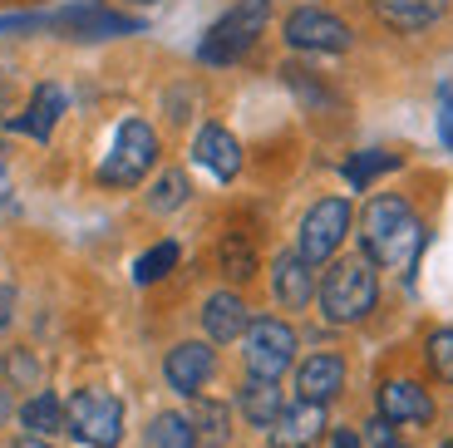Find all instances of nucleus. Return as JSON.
<instances>
[{"mask_svg": "<svg viewBox=\"0 0 453 448\" xmlns=\"http://www.w3.org/2000/svg\"><path fill=\"white\" fill-rule=\"evenodd\" d=\"M65 104L69 99H65V89H59V84H40V89L30 94V104H25V113H15V119H11V128H15V134H25V138L50 143V134H55Z\"/></svg>", "mask_w": 453, "mask_h": 448, "instance_id": "nucleus-17", "label": "nucleus"}, {"mask_svg": "<svg viewBox=\"0 0 453 448\" xmlns=\"http://www.w3.org/2000/svg\"><path fill=\"white\" fill-rule=\"evenodd\" d=\"M266 20H272V0H237L226 15H217L207 25L203 45H197V59L203 65H237L257 45V35L266 30Z\"/></svg>", "mask_w": 453, "mask_h": 448, "instance_id": "nucleus-4", "label": "nucleus"}, {"mask_svg": "<svg viewBox=\"0 0 453 448\" xmlns=\"http://www.w3.org/2000/svg\"><path fill=\"white\" fill-rule=\"evenodd\" d=\"M193 158L203 163L207 173H212L217 182H232L242 173V143L232 134H226L222 124H203L193 138Z\"/></svg>", "mask_w": 453, "mask_h": 448, "instance_id": "nucleus-15", "label": "nucleus"}, {"mask_svg": "<svg viewBox=\"0 0 453 448\" xmlns=\"http://www.w3.org/2000/svg\"><path fill=\"white\" fill-rule=\"evenodd\" d=\"M153 163H158V134L143 119H124L109 143V158L99 163V182L104 188H134L153 173Z\"/></svg>", "mask_w": 453, "mask_h": 448, "instance_id": "nucleus-5", "label": "nucleus"}, {"mask_svg": "<svg viewBox=\"0 0 453 448\" xmlns=\"http://www.w3.org/2000/svg\"><path fill=\"white\" fill-rule=\"evenodd\" d=\"M15 321V286H0V330H11Z\"/></svg>", "mask_w": 453, "mask_h": 448, "instance_id": "nucleus-32", "label": "nucleus"}, {"mask_svg": "<svg viewBox=\"0 0 453 448\" xmlns=\"http://www.w3.org/2000/svg\"><path fill=\"white\" fill-rule=\"evenodd\" d=\"M320 438H326V409L306 404V399L286 404L281 419L266 429V444L272 448H320Z\"/></svg>", "mask_w": 453, "mask_h": 448, "instance_id": "nucleus-13", "label": "nucleus"}, {"mask_svg": "<svg viewBox=\"0 0 453 448\" xmlns=\"http://www.w3.org/2000/svg\"><path fill=\"white\" fill-rule=\"evenodd\" d=\"M370 11L399 35H414V30H429L434 20H443L449 0H370Z\"/></svg>", "mask_w": 453, "mask_h": 448, "instance_id": "nucleus-18", "label": "nucleus"}, {"mask_svg": "<svg viewBox=\"0 0 453 448\" xmlns=\"http://www.w3.org/2000/svg\"><path fill=\"white\" fill-rule=\"evenodd\" d=\"M360 438H365V444H370V448H409L404 438H399V429H389L385 419H370Z\"/></svg>", "mask_w": 453, "mask_h": 448, "instance_id": "nucleus-29", "label": "nucleus"}, {"mask_svg": "<svg viewBox=\"0 0 453 448\" xmlns=\"http://www.w3.org/2000/svg\"><path fill=\"white\" fill-rule=\"evenodd\" d=\"M286 45L291 50H306V55H345L350 50V25L340 15L320 11V5H301V11L286 15Z\"/></svg>", "mask_w": 453, "mask_h": 448, "instance_id": "nucleus-8", "label": "nucleus"}, {"mask_svg": "<svg viewBox=\"0 0 453 448\" xmlns=\"http://www.w3.org/2000/svg\"><path fill=\"white\" fill-rule=\"evenodd\" d=\"M5 390H40V359H35V350L15 345L5 355Z\"/></svg>", "mask_w": 453, "mask_h": 448, "instance_id": "nucleus-26", "label": "nucleus"}, {"mask_svg": "<svg viewBox=\"0 0 453 448\" xmlns=\"http://www.w3.org/2000/svg\"><path fill=\"white\" fill-rule=\"evenodd\" d=\"M424 355H429V370L439 375L443 384H453V325L449 330H434L429 345H424Z\"/></svg>", "mask_w": 453, "mask_h": 448, "instance_id": "nucleus-28", "label": "nucleus"}, {"mask_svg": "<svg viewBox=\"0 0 453 448\" xmlns=\"http://www.w3.org/2000/svg\"><path fill=\"white\" fill-rule=\"evenodd\" d=\"M389 168H399V158L395 153H355L350 163H345V178L355 182V188H370L380 173H389Z\"/></svg>", "mask_w": 453, "mask_h": 448, "instance_id": "nucleus-27", "label": "nucleus"}, {"mask_svg": "<svg viewBox=\"0 0 453 448\" xmlns=\"http://www.w3.org/2000/svg\"><path fill=\"white\" fill-rule=\"evenodd\" d=\"M143 448H197V434H193V424H188V414H178V409H163V414L148 419Z\"/></svg>", "mask_w": 453, "mask_h": 448, "instance_id": "nucleus-22", "label": "nucleus"}, {"mask_svg": "<svg viewBox=\"0 0 453 448\" xmlns=\"http://www.w3.org/2000/svg\"><path fill=\"white\" fill-rule=\"evenodd\" d=\"M5 178H11V158H5V148H0V188H5Z\"/></svg>", "mask_w": 453, "mask_h": 448, "instance_id": "nucleus-37", "label": "nucleus"}, {"mask_svg": "<svg viewBox=\"0 0 453 448\" xmlns=\"http://www.w3.org/2000/svg\"><path fill=\"white\" fill-rule=\"evenodd\" d=\"M173 266H178V242H158V247H148L143 257L134 261V281L138 286H153V281H163Z\"/></svg>", "mask_w": 453, "mask_h": 448, "instance_id": "nucleus-25", "label": "nucleus"}, {"mask_svg": "<svg viewBox=\"0 0 453 448\" xmlns=\"http://www.w3.org/2000/svg\"><path fill=\"white\" fill-rule=\"evenodd\" d=\"M15 414V399H11V390H5V384H0V429H5V419Z\"/></svg>", "mask_w": 453, "mask_h": 448, "instance_id": "nucleus-34", "label": "nucleus"}, {"mask_svg": "<svg viewBox=\"0 0 453 448\" xmlns=\"http://www.w3.org/2000/svg\"><path fill=\"white\" fill-rule=\"evenodd\" d=\"M188 424L197 434V448H226L232 444V404L226 399H193Z\"/></svg>", "mask_w": 453, "mask_h": 448, "instance_id": "nucleus-21", "label": "nucleus"}, {"mask_svg": "<svg viewBox=\"0 0 453 448\" xmlns=\"http://www.w3.org/2000/svg\"><path fill=\"white\" fill-rule=\"evenodd\" d=\"M345 375H350L345 355H335V350H316V355H306L301 365H296V394H301L306 404H320V409H326L330 399H340Z\"/></svg>", "mask_w": 453, "mask_h": 448, "instance_id": "nucleus-12", "label": "nucleus"}, {"mask_svg": "<svg viewBox=\"0 0 453 448\" xmlns=\"http://www.w3.org/2000/svg\"><path fill=\"white\" fill-rule=\"evenodd\" d=\"M15 419H20V429L30 438H55L59 429H65V399H59L55 390H35L30 399L15 409Z\"/></svg>", "mask_w": 453, "mask_h": 448, "instance_id": "nucleus-20", "label": "nucleus"}, {"mask_svg": "<svg viewBox=\"0 0 453 448\" xmlns=\"http://www.w3.org/2000/svg\"><path fill=\"white\" fill-rule=\"evenodd\" d=\"M281 409H286V399H281V384L276 380H242V390H237V414L247 419L251 429H272L276 419H281Z\"/></svg>", "mask_w": 453, "mask_h": 448, "instance_id": "nucleus-19", "label": "nucleus"}, {"mask_svg": "<svg viewBox=\"0 0 453 448\" xmlns=\"http://www.w3.org/2000/svg\"><path fill=\"white\" fill-rule=\"evenodd\" d=\"M188 173H178V168H168V173H158V182H153V188H148V212H178L182 202H188Z\"/></svg>", "mask_w": 453, "mask_h": 448, "instance_id": "nucleus-24", "label": "nucleus"}, {"mask_svg": "<svg viewBox=\"0 0 453 448\" xmlns=\"http://www.w3.org/2000/svg\"><path fill=\"white\" fill-rule=\"evenodd\" d=\"M251 311L237 291H212L203 301V330H207V345H232V340L247 336Z\"/></svg>", "mask_w": 453, "mask_h": 448, "instance_id": "nucleus-14", "label": "nucleus"}, {"mask_svg": "<svg viewBox=\"0 0 453 448\" xmlns=\"http://www.w3.org/2000/svg\"><path fill=\"white\" fill-rule=\"evenodd\" d=\"M217 261H222V271L232 281H251V276H257V247H251L247 232H226L222 247H217Z\"/></svg>", "mask_w": 453, "mask_h": 448, "instance_id": "nucleus-23", "label": "nucleus"}, {"mask_svg": "<svg viewBox=\"0 0 453 448\" xmlns=\"http://www.w3.org/2000/svg\"><path fill=\"white\" fill-rule=\"evenodd\" d=\"M360 247L370 266L409 271L424 251V222L399 192H380V197H370V207L360 217Z\"/></svg>", "mask_w": 453, "mask_h": 448, "instance_id": "nucleus-1", "label": "nucleus"}, {"mask_svg": "<svg viewBox=\"0 0 453 448\" xmlns=\"http://www.w3.org/2000/svg\"><path fill=\"white\" fill-rule=\"evenodd\" d=\"M50 25V15H0V35H15V30H40Z\"/></svg>", "mask_w": 453, "mask_h": 448, "instance_id": "nucleus-30", "label": "nucleus"}, {"mask_svg": "<svg viewBox=\"0 0 453 448\" xmlns=\"http://www.w3.org/2000/svg\"><path fill=\"white\" fill-rule=\"evenodd\" d=\"M330 448H365L360 429H330Z\"/></svg>", "mask_w": 453, "mask_h": 448, "instance_id": "nucleus-31", "label": "nucleus"}, {"mask_svg": "<svg viewBox=\"0 0 453 448\" xmlns=\"http://www.w3.org/2000/svg\"><path fill=\"white\" fill-rule=\"evenodd\" d=\"M11 448H50V438H30V434H20Z\"/></svg>", "mask_w": 453, "mask_h": 448, "instance_id": "nucleus-35", "label": "nucleus"}, {"mask_svg": "<svg viewBox=\"0 0 453 448\" xmlns=\"http://www.w3.org/2000/svg\"><path fill=\"white\" fill-rule=\"evenodd\" d=\"M439 138H443V148L453 153V99H443V113H439Z\"/></svg>", "mask_w": 453, "mask_h": 448, "instance_id": "nucleus-33", "label": "nucleus"}, {"mask_svg": "<svg viewBox=\"0 0 453 448\" xmlns=\"http://www.w3.org/2000/svg\"><path fill=\"white\" fill-rule=\"evenodd\" d=\"M350 232V202L345 197H320L306 217H301V236H296V257L306 261V266H320L340 251Z\"/></svg>", "mask_w": 453, "mask_h": 448, "instance_id": "nucleus-7", "label": "nucleus"}, {"mask_svg": "<svg viewBox=\"0 0 453 448\" xmlns=\"http://www.w3.org/2000/svg\"><path fill=\"white\" fill-rule=\"evenodd\" d=\"M272 296L281 311H306L311 296H316V271L296 257V251H281L272 261Z\"/></svg>", "mask_w": 453, "mask_h": 448, "instance_id": "nucleus-16", "label": "nucleus"}, {"mask_svg": "<svg viewBox=\"0 0 453 448\" xmlns=\"http://www.w3.org/2000/svg\"><path fill=\"white\" fill-rule=\"evenodd\" d=\"M217 375V350L207 340H182L163 355V380H168L173 394L182 399H203V390L212 384Z\"/></svg>", "mask_w": 453, "mask_h": 448, "instance_id": "nucleus-9", "label": "nucleus"}, {"mask_svg": "<svg viewBox=\"0 0 453 448\" xmlns=\"http://www.w3.org/2000/svg\"><path fill=\"white\" fill-rule=\"evenodd\" d=\"M439 448H453V438H443V444H439Z\"/></svg>", "mask_w": 453, "mask_h": 448, "instance_id": "nucleus-38", "label": "nucleus"}, {"mask_svg": "<svg viewBox=\"0 0 453 448\" xmlns=\"http://www.w3.org/2000/svg\"><path fill=\"white\" fill-rule=\"evenodd\" d=\"M374 409H380V419H385L389 429H424V424H434L429 390H424L419 380H404V375H395V380H385L380 390H374Z\"/></svg>", "mask_w": 453, "mask_h": 448, "instance_id": "nucleus-10", "label": "nucleus"}, {"mask_svg": "<svg viewBox=\"0 0 453 448\" xmlns=\"http://www.w3.org/2000/svg\"><path fill=\"white\" fill-rule=\"evenodd\" d=\"M65 434L80 438L84 448H119L124 444V399L109 390H74L65 399Z\"/></svg>", "mask_w": 453, "mask_h": 448, "instance_id": "nucleus-3", "label": "nucleus"}, {"mask_svg": "<svg viewBox=\"0 0 453 448\" xmlns=\"http://www.w3.org/2000/svg\"><path fill=\"white\" fill-rule=\"evenodd\" d=\"M296 359V330L276 315H257L247 325V336H242V365H247L251 380H276L291 370Z\"/></svg>", "mask_w": 453, "mask_h": 448, "instance_id": "nucleus-6", "label": "nucleus"}, {"mask_svg": "<svg viewBox=\"0 0 453 448\" xmlns=\"http://www.w3.org/2000/svg\"><path fill=\"white\" fill-rule=\"evenodd\" d=\"M11 109V79H0V113Z\"/></svg>", "mask_w": 453, "mask_h": 448, "instance_id": "nucleus-36", "label": "nucleus"}, {"mask_svg": "<svg viewBox=\"0 0 453 448\" xmlns=\"http://www.w3.org/2000/svg\"><path fill=\"white\" fill-rule=\"evenodd\" d=\"M320 315L330 325H360L380 305V276L365 257H345L320 276Z\"/></svg>", "mask_w": 453, "mask_h": 448, "instance_id": "nucleus-2", "label": "nucleus"}, {"mask_svg": "<svg viewBox=\"0 0 453 448\" xmlns=\"http://www.w3.org/2000/svg\"><path fill=\"white\" fill-rule=\"evenodd\" d=\"M55 30H65L69 40H113V35H138L143 20L138 15H119L109 5H69V11L50 15Z\"/></svg>", "mask_w": 453, "mask_h": 448, "instance_id": "nucleus-11", "label": "nucleus"}]
</instances>
